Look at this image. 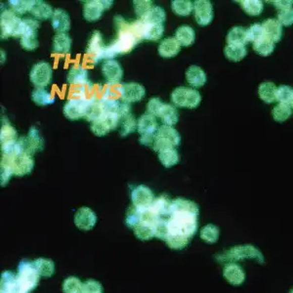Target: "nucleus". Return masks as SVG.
I'll list each match as a JSON object with an SVG mask.
<instances>
[{
    "label": "nucleus",
    "mask_w": 293,
    "mask_h": 293,
    "mask_svg": "<svg viewBox=\"0 0 293 293\" xmlns=\"http://www.w3.org/2000/svg\"><path fill=\"white\" fill-rule=\"evenodd\" d=\"M199 216L200 207L194 202L182 198L173 200L157 237L171 249H185L198 231Z\"/></svg>",
    "instance_id": "1"
},
{
    "label": "nucleus",
    "mask_w": 293,
    "mask_h": 293,
    "mask_svg": "<svg viewBox=\"0 0 293 293\" xmlns=\"http://www.w3.org/2000/svg\"><path fill=\"white\" fill-rule=\"evenodd\" d=\"M115 25L117 27V38L113 44L105 47L99 62L106 59L111 60L117 55L130 52L141 40L136 34L132 24L127 23L122 17L117 16L115 18Z\"/></svg>",
    "instance_id": "2"
},
{
    "label": "nucleus",
    "mask_w": 293,
    "mask_h": 293,
    "mask_svg": "<svg viewBox=\"0 0 293 293\" xmlns=\"http://www.w3.org/2000/svg\"><path fill=\"white\" fill-rule=\"evenodd\" d=\"M216 259L221 263H231L245 259H253L260 264H264L265 261L262 252L251 245L234 247L218 255Z\"/></svg>",
    "instance_id": "3"
},
{
    "label": "nucleus",
    "mask_w": 293,
    "mask_h": 293,
    "mask_svg": "<svg viewBox=\"0 0 293 293\" xmlns=\"http://www.w3.org/2000/svg\"><path fill=\"white\" fill-rule=\"evenodd\" d=\"M39 278L40 276L32 261L28 259H23L20 261L16 278L19 286L24 292L29 293L36 288Z\"/></svg>",
    "instance_id": "4"
},
{
    "label": "nucleus",
    "mask_w": 293,
    "mask_h": 293,
    "mask_svg": "<svg viewBox=\"0 0 293 293\" xmlns=\"http://www.w3.org/2000/svg\"><path fill=\"white\" fill-rule=\"evenodd\" d=\"M0 19L2 39H6L10 36L21 37L23 29V19L19 18L11 9L2 11Z\"/></svg>",
    "instance_id": "5"
},
{
    "label": "nucleus",
    "mask_w": 293,
    "mask_h": 293,
    "mask_svg": "<svg viewBox=\"0 0 293 293\" xmlns=\"http://www.w3.org/2000/svg\"><path fill=\"white\" fill-rule=\"evenodd\" d=\"M181 143V136L173 126L161 125L155 135V145L153 150L159 153L161 150L176 148Z\"/></svg>",
    "instance_id": "6"
},
{
    "label": "nucleus",
    "mask_w": 293,
    "mask_h": 293,
    "mask_svg": "<svg viewBox=\"0 0 293 293\" xmlns=\"http://www.w3.org/2000/svg\"><path fill=\"white\" fill-rule=\"evenodd\" d=\"M39 22L35 19H23V29L20 40L24 49L28 51H33L38 48L39 42L37 39V30L39 29Z\"/></svg>",
    "instance_id": "7"
},
{
    "label": "nucleus",
    "mask_w": 293,
    "mask_h": 293,
    "mask_svg": "<svg viewBox=\"0 0 293 293\" xmlns=\"http://www.w3.org/2000/svg\"><path fill=\"white\" fill-rule=\"evenodd\" d=\"M30 82L36 88L47 87L52 79V67L47 62H38L29 73Z\"/></svg>",
    "instance_id": "8"
},
{
    "label": "nucleus",
    "mask_w": 293,
    "mask_h": 293,
    "mask_svg": "<svg viewBox=\"0 0 293 293\" xmlns=\"http://www.w3.org/2000/svg\"><path fill=\"white\" fill-rule=\"evenodd\" d=\"M89 101L90 99H86L85 97L70 99L63 108L64 116L71 120L84 118Z\"/></svg>",
    "instance_id": "9"
},
{
    "label": "nucleus",
    "mask_w": 293,
    "mask_h": 293,
    "mask_svg": "<svg viewBox=\"0 0 293 293\" xmlns=\"http://www.w3.org/2000/svg\"><path fill=\"white\" fill-rule=\"evenodd\" d=\"M113 5V1H103V0H91L86 1L83 5V17L84 19L94 23L101 19L105 10H108Z\"/></svg>",
    "instance_id": "10"
},
{
    "label": "nucleus",
    "mask_w": 293,
    "mask_h": 293,
    "mask_svg": "<svg viewBox=\"0 0 293 293\" xmlns=\"http://www.w3.org/2000/svg\"><path fill=\"white\" fill-rule=\"evenodd\" d=\"M119 96L122 101L127 104L141 101L146 95L145 87L137 82L124 83L118 87Z\"/></svg>",
    "instance_id": "11"
},
{
    "label": "nucleus",
    "mask_w": 293,
    "mask_h": 293,
    "mask_svg": "<svg viewBox=\"0 0 293 293\" xmlns=\"http://www.w3.org/2000/svg\"><path fill=\"white\" fill-rule=\"evenodd\" d=\"M193 14L198 25L206 27L211 24L214 13L213 6L208 0H197L193 2Z\"/></svg>",
    "instance_id": "12"
},
{
    "label": "nucleus",
    "mask_w": 293,
    "mask_h": 293,
    "mask_svg": "<svg viewBox=\"0 0 293 293\" xmlns=\"http://www.w3.org/2000/svg\"><path fill=\"white\" fill-rule=\"evenodd\" d=\"M4 158V157H2ZM9 161L15 176L23 177L31 173L34 167L32 157L26 155H14L11 158H4Z\"/></svg>",
    "instance_id": "13"
},
{
    "label": "nucleus",
    "mask_w": 293,
    "mask_h": 293,
    "mask_svg": "<svg viewBox=\"0 0 293 293\" xmlns=\"http://www.w3.org/2000/svg\"><path fill=\"white\" fill-rule=\"evenodd\" d=\"M132 205L136 208H146L155 201L153 190L145 185H139L131 191Z\"/></svg>",
    "instance_id": "14"
},
{
    "label": "nucleus",
    "mask_w": 293,
    "mask_h": 293,
    "mask_svg": "<svg viewBox=\"0 0 293 293\" xmlns=\"http://www.w3.org/2000/svg\"><path fill=\"white\" fill-rule=\"evenodd\" d=\"M97 223V216L95 212L89 207H80L74 215L75 226L82 231L92 230Z\"/></svg>",
    "instance_id": "15"
},
{
    "label": "nucleus",
    "mask_w": 293,
    "mask_h": 293,
    "mask_svg": "<svg viewBox=\"0 0 293 293\" xmlns=\"http://www.w3.org/2000/svg\"><path fill=\"white\" fill-rule=\"evenodd\" d=\"M102 74L109 83L116 84L121 80L123 76V70L117 60H106L102 66Z\"/></svg>",
    "instance_id": "16"
},
{
    "label": "nucleus",
    "mask_w": 293,
    "mask_h": 293,
    "mask_svg": "<svg viewBox=\"0 0 293 293\" xmlns=\"http://www.w3.org/2000/svg\"><path fill=\"white\" fill-rule=\"evenodd\" d=\"M223 276L229 283L234 286L241 285L246 280V273L242 268L234 262L226 264L223 271Z\"/></svg>",
    "instance_id": "17"
},
{
    "label": "nucleus",
    "mask_w": 293,
    "mask_h": 293,
    "mask_svg": "<svg viewBox=\"0 0 293 293\" xmlns=\"http://www.w3.org/2000/svg\"><path fill=\"white\" fill-rule=\"evenodd\" d=\"M103 41L102 34L100 31L95 30L92 32L90 39L88 41L87 53L91 56V60L94 64L99 63V58L105 49Z\"/></svg>",
    "instance_id": "18"
},
{
    "label": "nucleus",
    "mask_w": 293,
    "mask_h": 293,
    "mask_svg": "<svg viewBox=\"0 0 293 293\" xmlns=\"http://www.w3.org/2000/svg\"><path fill=\"white\" fill-rule=\"evenodd\" d=\"M159 129V124L157 121V117L145 114L138 118L137 120V132L143 135H155Z\"/></svg>",
    "instance_id": "19"
},
{
    "label": "nucleus",
    "mask_w": 293,
    "mask_h": 293,
    "mask_svg": "<svg viewBox=\"0 0 293 293\" xmlns=\"http://www.w3.org/2000/svg\"><path fill=\"white\" fill-rule=\"evenodd\" d=\"M181 51V44L175 37H166L161 41L159 46V54L164 59L176 57Z\"/></svg>",
    "instance_id": "20"
},
{
    "label": "nucleus",
    "mask_w": 293,
    "mask_h": 293,
    "mask_svg": "<svg viewBox=\"0 0 293 293\" xmlns=\"http://www.w3.org/2000/svg\"><path fill=\"white\" fill-rule=\"evenodd\" d=\"M51 24L53 29L58 33L67 32L71 29V18L68 12L63 9L54 10V14L51 18Z\"/></svg>",
    "instance_id": "21"
},
{
    "label": "nucleus",
    "mask_w": 293,
    "mask_h": 293,
    "mask_svg": "<svg viewBox=\"0 0 293 293\" xmlns=\"http://www.w3.org/2000/svg\"><path fill=\"white\" fill-rule=\"evenodd\" d=\"M72 38L71 36L66 33H57L53 37V42H52V50L55 54L59 55H65L69 54L72 49Z\"/></svg>",
    "instance_id": "22"
},
{
    "label": "nucleus",
    "mask_w": 293,
    "mask_h": 293,
    "mask_svg": "<svg viewBox=\"0 0 293 293\" xmlns=\"http://www.w3.org/2000/svg\"><path fill=\"white\" fill-rule=\"evenodd\" d=\"M187 82L191 87H203L207 81V76L205 71L198 66H190L186 72Z\"/></svg>",
    "instance_id": "23"
},
{
    "label": "nucleus",
    "mask_w": 293,
    "mask_h": 293,
    "mask_svg": "<svg viewBox=\"0 0 293 293\" xmlns=\"http://www.w3.org/2000/svg\"><path fill=\"white\" fill-rule=\"evenodd\" d=\"M1 293H26L19 286L16 278V274L5 271L1 274Z\"/></svg>",
    "instance_id": "24"
},
{
    "label": "nucleus",
    "mask_w": 293,
    "mask_h": 293,
    "mask_svg": "<svg viewBox=\"0 0 293 293\" xmlns=\"http://www.w3.org/2000/svg\"><path fill=\"white\" fill-rule=\"evenodd\" d=\"M67 81L74 86L86 84L88 82L87 70L80 65H73L68 73Z\"/></svg>",
    "instance_id": "25"
},
{
    "label": "nucleus",
    "mask_w": 293,
    "mask_h": 293,
    "mask_svg": "<svg viewBox=\"0 0 293 293\" xmlns=\"http://www.w3.org/2000/svg\"><path fill=\"white\" fill-rule=\"evenodd\" d=\"M29 13L32 15L34 19L36 20L45 21L52 18V16L54 14V10L51 7V5H49L48 3L41 0H36V1H33V4L30 8Z\"/></svg>",
    "instance_id": "26"
},
{
    "label": "nucleus",
    "mask_w": 293,
    "mask_h": 293,
    "mask_svg": "<svg viewBox=\"0 0 293 293\" xmlns=\"http://www.w3.org/2000/svg\"><path fill=\"white\" fill-rule=\"evenodd\" d=\"M264 34L266 37L274 41L275 43L281 39L282 26L275 19H268L262 24Z\"/></svg>",
    "instance_id": "27"
},
{
    "label": "nucleus",
    "mask_w": 293,
    "mask_h": 293,
    "mask_svg": "<svg viewBox=\"0 0 293 293\" xmlns=\"http://www.w3.org/2000/svg\"><path fill=\"white\" fill-rule=\"evenodd\" d=\"M159 118H161V122L163 125L167 126H173L179 120V114L176 110L175 107L169 105V104H163L161 108Z\"/></svg>",
    "instance_id": "28"
},
{
    "label": "nucleus",
    "mask_w": 293,
    "mask_h": 293,
    "mask_svg": "<svg viewBox=\"0 0 293 293\" xmlns=\"http://www.w3.org/2000/svg\"><path fill=\"white\" fill-rule=\"evenodd\" d=\"M174 37L181 44V46L188 47L194 43L196 32L190 26H181L176 29Z\"/></svg>",
    "instance_id": "29"
},
{
    "label": "nucleus",
    "mask_w": 293,
    "mask_h": 293,
    "mask_svg": "<svg viewBox=\"0 0 293 293\" xmlns=\"http://www.w3.org/2000/svg\"><path fill=\"white\" fill-rule=\"evenodd\" d=\"M159 160L161 161V164L165 168H170L172 166H175L180 161V156L178 151L175 148H169V149H164L161 150L158 153Z\"/></svg>",
    "instance_id": "30"
},
{
    "label": "nucleus",
    "mask_w": 293,
    "mask_h": 293,
    "mask_svg": "<svg viewBox=\"0 0 293 293\" xmlns=\"http://www.w3.org/2000/svg\"><path fill=\"white\" fill-rule=\"evenodd\" d=\"M227 44L229 45H247L249 42L248 39V30L242 27H234L230 29L227 35Z\"/></svg>",
    "instance_id": "31"
},
{
    "label": "nucleus",
    "mask_w": 293,
    "mask_h": 293,
    "mask_svg": "<svg viewBox=\"0 0 293 293\" xmlns=\"http://www.w3.org/2000/svg\"><path fill=\"white\" fill-rule=\"evenodd\" d=\"M119 134L121 137H126L137 130V120L131 113L119 116Z\"/></svg>",
    "instance_id": "32"
},
{
    "label": "nucleus",
    "mask_w": 293,
    "mask_h": 293,
    "mask_svg": "<svg viewBox=\"0 0 293 293\" xmlns=\"http://www.w3.org/2000/svg\"><path fill=\"white\" fill-rule=\"evenodd\" d=\"M105 112L103 109L102 103H101V99L98 100L96 98H92L90 99V101L88 103L87 109H86V113H85V117L84 118L88 120V121H95L99 118L104 117Z\"/></svg>",
    "instance_id": "33"
},
{
    "label": "nucleus",
    "mask_w": 293,
    "mask_h": 293,
    "mask_svg": "<svg viewBox=\"0 0 293 293\" xmlns=\"http://www.w3.org/2000/svg\"><path fill=\"white\" fill-rule=\"evenodd\" d=\"M277 90H278V87L276 86L275 83L266 81L262 84H260L259 86V89H258L259 97L262 101L267 104L274 103L277 101Z\"/></svg>",
    "instance_id": "34"
},
{
    "label": "nucleus",
    "mask_w": 293,
    "mask_h": 293,
    "mask_svg": "<svg viewBox=\"0 0 293 293\" xmlns=\"http://www.w3.org/2000/svg\"><path fill=\"white\" fill-rule=\"evenodd\" d=\"M31 100L37 106L45 107L55 102L54 96L44 88H35L31 93Z\"/></svg>",
    "instance_id": "35"
},
{
    "label": "nucleus",
    "mask_w": 293,
    "mask_h": 293,
    "mask_svg": "<svg viewBox=\"0 0 293 293\" xmlns=\"http://www.w3.org/2000/svg\"><path fill=\"white\" fill-rule=\"evenodd\" d=\"M225 56L232 62H239L248 54L247 47L245 45H229L225 47Z\"/></svg>",
    "instance_id": "36"
},
{
    "label": "nucleus",
    "mask_w": 293,
    "mask_h": 293,
    "mask_svg": "<svg viewBox=\"0 0 293 293\" xmlns=\"http://www.w3.org/2000/svg\"><path fill=\"white\" fill-rule=\"evenodd\" d=\"M34 266L40 277L50 278L55 273V265L54 262L47 258H38L33 261Z\"/></svg>",
    "instance_id": "37"
},
{
    "label": "nucleus",
    "mask_w": 293,
    "mask_h": 293,
    "mask_svg": "<svg viewBox=\"0 0 293 293\" xmlns=\"http://www.w3.org/2000/svg\"><path fill=\"white\" fill-rule=\"evenodd\" d=\"M140 20L146 24H163L166 20V13L161 6H154L148 14Z\"/></svg>",
    "instance_id": "38"
},
{
    "label": "nucleus",
    "mask_w": 293,
    "mask_h": 293,
    "mask_svg": "<svg viewBox=\"0 0 293 293\" xmlns=\"http://www.w3.org/2000/svg\"><path fill=\"white\" fill-rule=\"evenodd\" d=\"M28 140H29V145L31 146L34 154L43 151V138L40 135L39 130L35 126H32L29 128V133H28Z\"/></svg>",
    "instance_id": "39"
},
{
    "label": "nucleus",
    "mask_w": 293,
    "mask_h": 293,
    "mask_svg": "<svg viewBox=\"0 0 293 293\" xmlns=\"http://www.w3.org/2000/svg\"><path fill=\"white\" fill-rule=\"evenodd\" d=\"M171 9L174 14L186 17L193 11V4L189 0H173L171 1Z\"/></svg>",
    "instance_id": "40"
},
{
    "label": "nucleus",
    "mask_w": 293,
    "mask_h": 293,
    "mask_svg": "<svg viewBox=\"0 0 293 293\" xmlns=\"http://www.w3.org/2000/svg\"><path fill=\"white\" fill-rule=\"evenodd\" d=\"M201 238L207 243H215L219 238V228L213 224L205 225L200 232Z\"/></svg>",
    "instance_id": "41"
},
{
    "label": "nucleus",
    "mask_w": 293,
    "mask_h": 293,
    "mask_svg": "<svg viewBox=\"0 0 293 293\" xmlns=\"http://www.w3.org/2000/svg\"><path fill=\"white\" fill-rule=\"evenodd\" d=\"M253 49L257 54L264 56V57H267L274 52L275 42L272 41L271 39H269L268 37L264 36L263 38L260 39L259 41L253 43Z\"/></svg>",
    "instance_id": "42"
},
{
    "label": "nucleus",
    "mask_w": 293,
    "mask_h": 293,
    "mask_svg": "<svg viewBox=\"0 0 293 293\" xmlns=\"http://www.w3.org/2000/svg\"><path fill=\"white\" fill-rule=\"evenodd\" d=\"M272 114H273V117L276 121L283 122V121L287 120L292 115V109H291L290 105L279 103L273 109Z\"/></svg>",
    "instance_id": "43"
},
{
    "label": "nucleus",
    "mask_w": 293,
    "mask_h": 293,
    "mask_svg": "<svg viewBox=\"0 0 293 293\" xmlns=\"http://www.w3.org/2000/svg\"><path fill=\"white\" fill-rule=\"evenodd\" d=\"M239 4L245 12L250 16H258L263 11V2L259 0H243L239 1Z\"/></svg>",
    "instance_id": "44"
},
{
    "label": "nucleus",
    "mask_w": 293,
    "mask_h": 293,
    "mask_svg": "<svg viewBox=\"0 0 293 293\" xmlns=\"http://www.w3.org/2000/svg\"><path fill=\"white\" fill-rule=\"evenodd\" d=\"M187 94H188V88L177 87L171 93V102L172 104L179 107V108H186L187 105Z\"/></svg>",
    "instance_id": "45"
},
{
    "label": "nucleus",
    "mask_w": 293,
    "mask_h": 293,
    "mask_svg": "<svg viewBox=\"0 0 293 293\" xmlns=\"http://www.w3.org/2000/svg\"><path fill=\"white\" fill-rule=\"evenodd\" d=\"M11 10L18 15H24L30 11L33 4L32 0H9L8 1Z\"/></svg>",
    "instance_id": "46"
},
{
    "label": "nucleus",
    "mask_w": 293,
    "mask_h": 293,
    "mask_svg": "<svg viewBox=\"0 0 293 293\" xmlns=\"http://www.w3.org/2000/svg\"><path fill=\"white\" fill-rule=\"evenodd\" d=\"M18 133L16 131L14 127L9 123V121L5 120L2 121L1 125V130H0V141L1 143L6 142V141H12V140H18Z\"/></svg>",
    "instance_id": "47"
},
{
    "label": "nucleus",
    "mask_w": 293,
    "mask_h": 293,
    "mask_svg": "<svg viewBox=\"0 0 293 293\" xmlns=\"http://www.w3.org/2000/svg\"><path fill=\"white\" fill-rule=\"evenodd\" d=\"M90 129L98 137H104L109 132L112 131L109 123L107 122V120L104 118V117L95 120V121H93V122H91Z\"/></svg>",
    "instance_id": "48"
},
{
    "label": "nucleus",
    "mask_w": 293,
    "mask_h": 293,
    "mask_svg": "<svg viewBox=\"0 0 293 293\" xmlns=\"http://www.w3.org/2000/svg\"><path fill=\"white\" fill-rule=\"evenodd\" d=\"M13 175L14 173H13V170L9 161L4 158H1V169H0L1 187H5Z\"/></svg>",
    "instance_id": "49"
},
{
    "label": "nucleus",
    "mask_w": 293,
    "mask_h": 293,
    "mask_svg": "<svg viewBox=\"0 0 293 293\" xmlns=\"http://www.w3.org/2000/svg\"><path fill=\"white\" fill-rule=\"evenodd\" d=\"M133 6L135 13L140 19L144 18L148 14V12L154 7L153 2L150 0H134Z\"/></svg>",
    "instance_id": "50"
},
{
    "label": "nucleus",
    "mask_w": 293,
    "mask_h": 293,
    "mask_svg": "<svg viewBox=\"0 0 293 293\" xmlns=\"http://www.w3.org/2000/svg\"><path fill=\"white\" fill-rule=\"evenodd\" d=\"M293 96V89L287 85H280L277 90V101L281 104L290 105Z\"/></svg>",
    "instance_id": "51"
},
{
    "label": "nucleus",
    "mask_w": 293,
    "mask_h": 293,
    "mask_svg": "<svg viewBox=\"0 0 293 293\" xmlns=\"http://www.w3.org/2000/svg\"><path fill=\"white\" fill-rule=\"evenodd\" d=\"M248 30V39L249 41L255 43L262 39L265 34H264L263 26L261 24H254L250 26V28Z\"/></svg>",
    "instance_id": "52"
},
{
    "label": "nucleus",
    "mask_w": 293,
    "mask_h": 293,
    "mask_svg": "<svg viewBox=\"0 0 293 293\" xmlns=\"http://www.w3.org/2000/svg\"><path fill=\"white\" fill-rule=\"evenodd\" d=\"M82 281L76 277H70V278H66L63 282V292L64 293H73L78 289L81 285H82Z\"/></svg>",
    "instance_id": "53"
},
{
    "label": "nucleus",
    "mask_w": 293,
    "mask_h": 293,
    "mask_svg": "<svg viewBox=\"0 0 293 293\" xmlns=\"http://www.w3.org/2000/svg\"><path fill=\"white\" fill-rule=\"evenodd\" d=\"M202 102V95L196 89L188 88L187 94V105L186 108L188 109H197Z\"/></svg>",
    "instance_id": "54"
},
{
    "label": "nucleus",
    "mask_w": 293,
    "mask_h": 293,
    "mask_svg": "<svg viewBox=\"0 0 293 293\" xmlns=\"http://www.w3.org/2000/svg\"><path fill=\"white\" fill-rule=\"evenodd\" d=\"M164 103L161 101L160 98H152L148 104H146V111L148 114L154 116V117H159L160 112H161V108L163 106Z\"/></svg>",
    "instance_id": "55"
},
{
    "label": "nucleus",
    "mask_w": 293,
    "mask_h": 293,
    "mask_svg": "<svg viewBox=\"0 0 293 293\" xmlns=\"http://www.w3.org/2000/svg\"><path fill=\"white\" fill-rule=\"evenodd\" d=\"M278 22L284 27H290L293 25V9L279 11L278 14Z\"/></svg>",
    "instance_id": "56"
},
{
    "label": "nucleus",
    "mask_w": 293,
    "mask_h": 293,
    "mask_svg": "<svg viewBox=\"0 0 293 293\" xmlns=\"http://www.w3.org/2000/svg\"><path fill=\"white\" fill-rule=\"evenodd\" d=\"M84 293H103L102 284L95 279H87L83 282Z\"/></svg>",
    "instance_id": "57"
},
{
    "label": "nucleus",
    "mask_w": 293,
    "mask_h": 293,
    "mask_svg": "<svg viewBox=\"0 0 293 293\" xmlns=\"http://www.w3.org/2000/svg\"><path fill=\"white\" fill-rule=\"evenodd\" d=\"M273 3L279 11H284V10H288V9L292 8V2L291 1L278 0V1H274Z\"/></svg>",
    "instance_id": "58"
},
{
    "label": "nucleus",
    "mask_w": 293,
    "mask_h": 293,
    "mask_svg": "<svg viewBox=\"0 0 293 293\" xmlns=\"http://www.w3.org/2000/svg\"><path fill=\"white\" fill-rule=\"evenodd\" d=\"M156 135V134H155ZM155 135H143L140 136L139 142L141 145L146 146H154L155 145Z\"/></svg>",
    "instance_id": "59"
},
{
    "label": "nucleus",
    "mask_w": 293,
    "mask_h": 293,
    "mask_svg": "<svg viewBox=\"0 0 293 293\" xmlns=\"http://www.w3.org/2000/svg\"><path fill=\"white\" fill-rule=\"evenodd\" d=\"M290 107H291V109H293V96L292 99H291V102H290Z\"/></svg>",
    "instance_id": "60"
},
{
    "label": "nucleus",
    "mask_w": 293,
    "mask_h": 293,
    "mask_svg": "<svg viewBox=\"0 0 293 293\" xmlns=\"http://www.w3.org/2000/svg\"><path fill=\"white\" fill-rule=\"evenodd\" d=\"M289 293H293V289H291V290H290V292Z\"/></svg>",
    "instance_id": "61"
}]
</instances>
